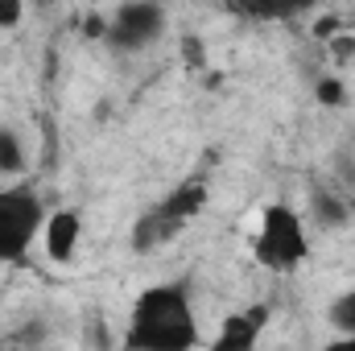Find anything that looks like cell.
Masks as SVG:
<instances>
[{"label": "cell", "mask_w": 355, "mask_h": 351, "mask_svg": "<svg viewBox=\"0 0 355 351\" xmlns=\"http://www.w3.org/2000/svg\"><path fill=\"white\" fill-rule=\"evenodd\" d=\"M202 343L198 335V314L190 302V289L166 281V285H149L132 310H128V331H124V348L132 351H190Z\"/></svg>", "instance_id": "6da1fadb"}, {"label": "cell", "mask_w": 355, "mask_h": 351, "mask_svg": "<svg viewBox=\"0 0 355 351\" xmlns=\"http://www.w3.org/2000/svg\"><path fill=\"white\" fill-rule=\"evenodd\" d=\"M252 257L261 268L285 277V273H297L302 264L310 261V228H306V215L289 203H268L257 219V232H252Z\"/></svg>", "instance_id": "7a4b0ae2"}, {"label": "cell", "mask_w": 355, "mask_h": 351, "mask_svg": "<svg viewBox=\"0 0 355 351\" xmlns=\"http://www.w3.org/2000/svg\"><path fill=\"white\" fill-rule=\"evenodd\" d=\"M202 207H207V186L198 178L182 182L162 203H153L149 211H141V219L132 223V252H153V248L170 244Z\"/></svg>", "instance_id": "3957f363"}, {"label": "cell", "mask_w": 355, "mask_h": 351, "mask_svg": "<svg viewBox=\"0 0 355 351\" xmlns=\"http://www.w3.org/2000/svg\"><path fill=\"white\" fill-rule=\"evenodd\" d=\"M46 207L29 186H0V264L21 261L42 240Z\"/></svg>", "instance_id": "277c9868"}, {"label": "cell", "mask_w": 355, "mask_h": 351, "mask_svg": "<svg viewBox=\"0 0 355 351\" xmlns=\"http://www.w3.org/2000/svg\"><path fill=\"white\" fill-rule=\"evenodd\" d=\"M166 25L170 17L162 0H120L116 12L103 21V42L120 54H141L166 37Z\"/></svg>", "instance_id": "5b68a950"}, {"label": "cell", "mask_w": 355, "mask_h": 351, "mask_svg": "<svg viewBox=\"0 0 355 351\" xmlns=\"http://www.w3.org/2000/svg\"><path fill=\"white\" fill-rule=\"evenodd\" d=\"M42 244H46V257L50 261H71L83 244V215L75 207H58V211H46V223H42Z\"/></svg>", "instance_id": "8992f818"}, {"label": "cell", "mask_w": 355, "mask_h": 351, "mask_svg": "<svg viewBox=\"0 0 355 351\" xmlns=\"http://www.w3.org/2000/svg\"><path fill=\"white\" fill-rule=\"evenodd\" d=\"M268 327V306H252V310H240L223 323V331L215 335V348L219 351H248L261 343Z\"/></svg>", "instance_id": "52a82bcc"}, {"label": "cell", "mask_w": 355, "mask_h": 351, "mask_svg": "<svg viewBox=\"0 0 355 351\" xmlns=\"http://www.w3.org/2000/svg\"><path fill=\"white\" fill-rule=\"evenodd\" d=\"M306 219H310V228H322V232L347 228L352 223V203L343 198V190L310 186V211H306Z\"/></svg>", "instance_id": "ba28073f"}, {"label": "cell", "mask_w": 355, "mask_h": 351, "mask_svg": "<svg viewBox=\"0 0 355 351\" xmlns=\"http://www.w3.org/2000/svg\"><path fill=\"white\" fill-rule=\"evenodd\" d=\"M29 170V149L25 137L8 124H0V178H25Z\"/></svg>", "instance_id": "9c48e42d"}, {"label": "cell", "mask_w": 355, "mask_h": 351, "mask_svg": "<svg viewBox=\"0 0 355 351\" xmlns=\"http://www.w3.org/2000/svg\"><path fill=\"white\" fill-rule=\"evenodd\" d=\"M327 318H331V327H335V331H343V335L355 343V285H352V289H343V293L331 302Z\"/></svg>", "instance_id": "30bf717a"}, {"label": "cell", "mask_w": 355, "mask_h": 351, "mask_svg": "<svg viewBox=\"0 0 355 351\" xmlns=\"http://www.w3.org/2000/svg\"><path fill=\"white\" fill-rule=\"evenodd\" d=\"M227 8H232V12H244V17H252V21H272V17H281L277 0H227Z\"/></svg>", "instance_id": "8fae6325"}, {"label": "cell", "mask_w": 355, "mask_h": 351, "mask_svg": "<svg viewBox=\"0 0 355 351\" xmlns=\"http://www.w3.org/2000/svg\"><path fill=\"white\" fill-rule=\"evenodd\" d=\"M314 99H318L322 108H343V103H347V87H343L335 75H327V79L314 83Z\"/></svg>", "instance_id": "7c38bea8"}, {"label": "cell", "mask_w": 355, "mask_h": 351, "mask_svg": "<svg viewBox=\"0 0 355 351\" xmlns=\"http://www.w3.org/2000/svg\"><path fill=\"white\" fill-rule=\"evenodd\" d=\"M21 17H25V0H0V33L17 29Z\"/></svg>", "instance_id": "4fadbf2b"}, {"label": "cell", "mask_w": 355, "mask_h": 351, "mask_svg": "<svg viewBox=\"0 0 355 351\" xmlns=\"http://www.w3.org/2000/svg\"><path fill=\"white\" fill-rule=\"evenodd\" d=\"M335 178L347 186V190H355V153H335Z\"/></svg>", "instance_id": "5bb4252c"}, {"label": "cell", "mask_w": 355, "mask_h": 351, "mask_svg": "<svg viewBox=\"0 0 355 351\" xmlns=\"http://www.w3.org/2000/svg\"><path fill=\"white\" fill-rule=\"evenodd\" d=\"M322 0H277V8H281V17H297V12H310V8H318Z\"/></svg>", "instance_id": "9a60e30c"}]
</instances>
